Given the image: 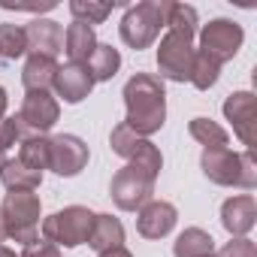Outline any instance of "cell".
Returning a JSON list of instances; mask_svg holds the SVG:
<instances>
[{"label": "cell", "instance_id": "cell-1", "mask_svg": "<svg viewBox=\"0 0 257 257\" xmlns=\"http://www.w3.org/2000/svg\"><path fill=\"white\" fill-rule=\"evenodd\" d=\"M124 109H127V127L140 137H152L167 124V88L164 79L152 73H137L127 79L124 91Z\"/></svg>", "mask_w": 257, "mask_h": 257}, {"label": "cell", "instance_id": "cell-2", "mask_svg": "<svg viewBox=\"0 0 257 257\" xmlns=\"http://www.w3.org/2000/svg\"><path fill=\"white\" fill-rule=\"evenodd\" d=\"M200 170L209 182L221 188H257V167L254 155L245 152H230V149H203L200 155Z\"/></svg>", "mask_w": 257, "mask_h": 257}, {"label": "cell", "instance_id": "cell-3", "mask_svg": "<svg viewBox=\"0 0 257 257\" xmlns=\"http://www.w3.org/2000/svg\"><path fill=\"white\" fill-rule=\"evenodd\" d=\"M167 7H170V0H143L137 7H127L118 25L124 46H131L137 52L149 49L158 40L161 28H167Z\"/></svg>", "mask_w": 257, "mask_h": 257}, {"label": "cell", "instance_id": "cell-4", "mask_svg": "<svg viewBox=\"0 0 257 257\" xmlns=\"http://www.w3.org/2000/svg\"><path fill=\"white\" fill-rule=\"evenodd\" d=\"M40 194L34 191H10L0 203V218H4V230L13 242H34L40 239Z\"/></svg>", "mask_w": 257, "mask_h": 257}, {"label": "cell", "instance_id": "cell-5", "mask_svg": "<svg viewBox=\"0 0 257 257\" xmlns=\"http://www.w3.org/2000/svg\"><path fill=\"white\" fill-rule=\"evenodd\" d=\"M97 212H91L88 206H67L58 209L55 215H49L43 221V239L58 245V248H79L88 245L91 227H94Z\"/></svg>", "mask_w": 257, "mask_h": 257}, {"label": "cell", "instance_id": "cell-6", "mask_svg": "<svg viewBox=\"0 0 257 257\" xmlns=\"http://www.w3.org/2000/svg\"><path fill=\"white\" fill-rule=\"evenodd\" d=\"M61 118V103L52 97V91H28L22 100V109L16 115L19 124V143L31 137H46Z\"/></svg>", "mask_w": 257, "mask_h": 257}, {"label": "cell", "instance_id": "cell-7", "mask_svg": "<svg viewBox=\"0 0 257 257\" xmlns=\"http://www.w3.org/2000/svg\"><path fill=\"white\" fill-rule=\"evenodd\" d=\"M109 146H112V152H115L118 158H124L127 164H134V167L146 170V173H149V176H155V179L161 176V170H164V155H161V149H158L152 140H146V137L134 134L124 121L112 127Z\"/></svg>", "mask_w": 257, "mask_h": 257}, {"label": "cell", "instance_id": "cell-8", "mask_svg": "<svg viewBox=\"0 0 257 257\" xmlns=\"http://www.w3.org/2000/svg\"><path fill=\"white\" fill-rule=\"evenodd\" d=\"M155 176H149L146 170L127 164L121 167L115 176H112V185H109V194H112V203L121 209V212H140L152 194H155Z\"/></svg>", "mask_w": 257, "mask_h": 257}, {"label": "cell", "instance_id": "cell-9", "mask_svg": "<svg viewBox=\"0 0 257 257\" xmlns=\"http://www.w3.org/2000/svg\"><path fill=\"white\" fill-rule=\"evenodd\" d=\"M242 43H245V31L233 19H212L209 25L200 28V52L215 58L221 67L239 55Z\"/></svg>", "mask_w": 257, "mask_h": 257}, {"label": "cell", "instance_id": "cell-10", "mask_svg": "<svg viewBox=\"0 0 257 257\" xmlns=\"http://www.w3.org/2000/svg\"><path fill=\"white\" fill-rule=\"evenodd\" d=\"M194 40L182 37L176 31H167L158 46V70L161 79L170 82H191V67H194Z\"/></svg>", "mask_w": 257, "mask_h": 257}, {"label": "cell", "instance_id": "cell-11", "mask_svg": "<svg viewBox=\"0 0 257 257\" xmlns=\"http://www.w3.org/2000/svg\"><path fill=\"white\" fill-rule=\"evenodd\" d=\"M88 143L76 134H58V137H49V170L64 176V179H73L79 176L85 167H88Z\"/></svg>", "mask_w": 257, "mask_h": 257}, {"label": "cell", "instance_id": "cell-12", "mask_svg": "<svg viewBox=\"0 0 257 257\" xmlns=\"http://www.w3.org/2000/svg\"><path fill=\"white\" fill-rule=\"evenodd\" d=\"M224 118L233 124V134L242 140V146H248V152L254 149V118H257V109H254V94L251 91H233L227 100H224Z\"/></svg>", "mask_w": 257, "mask_h": 257}, {"label": "cell", "instance_id": "cell-13", "mask_svg": "<svg viewBox=\"0 0 257 257\" xmlns=\"http://www.w3.org/2000/svg\"><path fill=\"white\" fill-rule=\"evenodd\" d=\"M176 224H179V209L167 200H149L137 215V230L146 239H164L176 230Z\"/></svg>", "mask_w": 257, "mask_h": 257}, {"label": "cell", "instance_id": "cell-14", "mask_svg": "<svg viewBox=\"0 0 257 257\" xmlns=\"http://www.w3.org/2000/svg\"><path fill=\"white\" fill-rule=\"evenodd\" d=\"M55 94L64 100V103H70V106H76V103H82L91 91H94V79H91V73H88V64H64V67H58V73H55Z\"/></svg>", "mask_w": 257, "mask_h": 257}, {"label": "cell", "instance_id": "cell-15", "mask_svg": "<svg viewBox=\"0 0 257 257\" xmlns=\"http://www.w3.org/2000/svg\"><path fill=\"white\" fill-rule=\"evenodd\" d=\"M28 37V55H46V58H58L64 52V28L55 19H34L25 28Z\"/></svg>", "mask_w": 257, "mask_h": 257}, {"label": "cell", "instance_id": "cell-16", "mask_svg": "<svg viewBox=\"0 0 257 257\" xmlns=\"http://www.w3.org/2000/svg\"><path fill=\"white\" fill-rule=\"evenodd\" d=\"M221 224L230 233V239L233 236H248L254 230V224H257V203H254V197L251 194H236V197L224 200Z\"/></svg>", "mask_w": 257, "mask_h": 257}, {"label": "cell", "instance_id": "cell-17", "mask_svg": "<svg viewBox=\"0 0 257 257\" xmlns=\"http://www.w3.org/2000/svg\"><path fill=\"white\" fill-rule=\"evenodd\" d=\"M94 49H97L94 28H88L82 22L67 25V31H64V52H67L70 64H88V58L94 55Z\"/></svg>", "mask_w": 257, "mask_h": 257}, {"label": "cell", "instance_id": "cell-18", "mask_svg": "<svg viewBox=\"0 0 257 257\" xmlns=\"http://www.w3.org/2000/svg\"><path fill=\"white\" fill-rule=\"evenodd\" d=\"M58 73V61L46 55H28L25 70H22V85L25 91H52Z\"/></svg>", "mask_w": 257, "mask_h": 257}, {"label": "cell", "instance_id": "cell-19", "mask_svg": "<svg viewBox=\"0 0 257 257\" xmlns=\"http://www.w3.org/2000/svg\"><path fill=\"white\" fill-rule=\"evenodd\" d=\"M88 245L103 254V251H112V248H121L124 245V224L112 215H97L94 218V227H91V236H88Z\"/></svg>", "mask_w": 257, "mask_h": 257}, {"label": "cell", "instance_id": "cell-20", "mask_svg": "<svg viewBox=\"0 0 257 257\" xmlns=\"http://www.w3.org/2000/svg\"><path fill=\"white\" fill-rule=\"evenodd\" d=\"M215 254V239L203 227H188L173 242V257H206Z\"/></svg>", "mask_w": 257, "mask_h": 257}, {"label": "cell", "instance_id": "cell-21", "mask_svg": "<svg viewBox=\"0 0 257 257\" xmlns=\"http://www.w3.org/2000/svg\"><path fill=\"white\" fill-rule=\"evenodd\" d=\"M0 182H4L7 191H37L43 185V173L25 167L16 158V161H7L4 164V170H0Z\"/></svg>", "mask_w": 257, "mask_h": 257}, {"label": "cell", "instance_id": "cell-22", "mask_svg": "<svg viewBox=\"0 0 257 257\" xmlns=\"http://www.w3.org/2000/svg\"><path fill=\"white\" fill-rule=\"evenodd\" d=\"M121 70V52L112 49L109 43H97L94 55L88 58V73L94 82H109Z\"/></svg>", "mask_w": 257, "mask_h": 257}, {"label": "cell", "instance_id": "cell-23", "mask_svg": "<svg viewBox=\"0 0 257 257\" xmlns=\"http://www.w3.org/2000/svg\"><path fill=\"white\" fill-rule=\"evenodd\" d=\"M121 7V0H112V4H97V0H70V13H73V22H82L88 28L94 25H103L112 10Z\"/></svg>", "mask_w": 257, "mask_h": 257}, {"label": "cell", "instance_id": "cell-24", "mask_svg": "<svg viewBox=\"0 0 257 257\" xmlns=\"http://www.w3.org/2000/svg\"><path fill=\"white\" fill-rule=\"evenodd\" d=\"M188 134L203 146V149H227V131L221 124H215L212 118H191Z\"/></svg>", "mask_w": 257, "mask_h": 257}, {"label": "cell", "instance_id": "cell-25", "mask_svg": "<svg viewBox=\"0 0 257 257\" xmlns=\"http://www.w3.org/2000/svg\"><path fill=\"white\" fill-rule=\"evenodd\" d=\"M28 55V37H25V28L22 25H13V22H4L0 25V58L7 61H19Z\"/></svg>", "mask_w": 257, "mask_h": 257}, {"label": "cell", "instance_id": "cell-26", "mask_svg": "<svg viewBox=\"0 0 257 257\" xmlns=\"http://www.w3.org/2000/svg\"><path fill=\"white\" fill-rule=\"evenodd\" d=\"M197 25H200V19H197V10L194 7L173 4V0H170V7H167V31H176V34L194 40L197 37Z\"/></svg>", "mask_w": 257, "mask_h": 257}, {"label": "cell", "instance_id": "cell-27", "mask_svg": "<svg viewBox=\"0 0 257 257\" xmlns=\"http://www.w3.org/2000/svg\"><path fill=\"white\" fill-rule=\"evenodd\" d=\"M221 76V64L215 58H209L206 52H194V67H191V85L197 91H209Z\"/></svg>", "mask_w": 257, "mask_h": 257}, {"label": "cell", "instance_id": "cell-28", "mask_svg": "<svg viewBox=\"0 0 257 257\" xmlns=\"http://www.w3.org/2000/svg\"><path fill=\"white\" fill-rule=\"evenodd\" d=\"M19 161L37 173L49 170V137H31L19 143Z\"/></svg>", "mask_w": 257, "mask_h": 257}, {"label": "cell", "instance_id": "cell-29", "mask_svg": "<svg viewBox=\"0 0 257 257\" xmlns=\"http://www.w3.org/2000/svg\"><path fill=\"white\" fill-rule=\"evenodd\" d=\"M221 257H257V245H254L248 236H233V239L221 248Z\"/></svg>", "mask_w": 257, "mask_h": 257}, {"label": "cell", "instance_id": "cell-30", "mask_svg": "<svg viewBox=\"0 0 257 257\" xmlns=\"http://www.w3.org/2000/svg\"><path fill=\"white\" fill-rule=\"evenodd\" d=\"M22 257H61V248L46 239H34L22 248Z\"/></svg>", "mask_w": 257, "mask_h": 257}, {"label": "cell", "instance_id": "cell-31", "mask_svg": "<svg viewBox=\"0 0 257 257\" xmlns=\"http://www.w3.org/2000/svg\"><path fill=\"white\" fill-rule=\"evenodd\" d=\"M19 143V124H16V118H0V152H7V149H13Z\"/></svg>", "mask_w": 257, "mask_h": 257}, {"label": "cell", "instance_id": "cell-32", "mask_svg": "<svg viewBox=\"0 0 257 257\" xmlns=\"http://www.w3.org/2000/svg\"><path fill=\"white\" fill-rule=\"evenodd\" d=\"M0 10H16V13H49V10H55V0H43V4H13V0H0Z\"/></svg>", "mask_w": 257, "mask_h": 257}, {"label": "cell", "instance_id": "cell-33", "mask_svg": "<svg viewBox=\"0 0 257 257\" xmlns=\"http://www.w3.org/2000/svg\"><path fill=\"white\" fill-rule=\"evenodd\" d=\"M97 257H134V254H131V251H127L124 245H121V248H112V251H103V254H97Z\"/></svg>", "mask_w": 257, "mask_h": 257}, {"label": "cell", "instance_id": "cell-34", "mask_svg": "<svg viewBox=\"0 0 257 257\" xmlns=\"http://www.w3.org/2000/svg\"><path fill=\"white\" fill-rule=\"evenodd\" d=\"M7 103H10V97H7V88H0V118H4V112H7Z\"/></svg>", "mask_w": 257, "mask_h": 257}, {"label": "cell", "instance_id": "cell-35", "mask_svg": "<svg viewBox=\"0 0 257 257\" xmlns=\"http://www.w3.org/2000/svg\"><path fill=\"white\" fill-rule=\"evenodd\" d=\"M0 257H16V251H13V248H7V245H0Z\"/></svg>", "mask_w": 257, "mask_h": 257}, {"label": "cell", "instance_id": "cell-36", "mask_svg": "<svg viewBox=\"0 0 257 257\" xmlns=\"http://www.w3.org/2000/svg\"><path fill=\"white\" fill-rule=\"evenodd\" d=\"M4 239H7V230H4V218H0V245H4Z\"/></svg>", "mask_w": 257, "mask_h": 257}, {"label": "cell", "instance_id": "cell-37", "mask_svg": "<svg viewBox=\"0 0 257 257\" xmlns=\"http://www.w3.org/2000/svg\"><path fill=\"white\" fill-rule=\"evenodd\" d=\"M4 164H7V155H4V152H0V170H4Z\"/></svg>", "mask_w": 257, "mask_h": 257}, {"label": "cell", "instance_id": "cell-38", "mask_svg": "<svg viewBox=\"0 0 257 257\" xmlns=\"http://www.w3.org/2000/svg\"><path fill=\"white\" fill-rule=\"evenodd\" d=\"M206 257H221V254H206Z\"/></svg>", "mask_w": 257, "mask_h": 257}, {"label": "cell", "instance_id": "cell-39", "mask_svg": "<svg viewBox=\"0 0 257 257\" xmlns=\"http://www.w3.org/2000/svg\"><path fill=\"white\" fill-rule=\"evenodd\" d=\"M0 61H4V58H0Z\"/></svg>", "mask_w": 257, "mask_h": 257}]
</instances>
